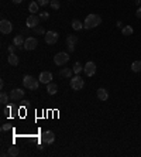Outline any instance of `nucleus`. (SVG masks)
<instances>
[{
	"label": "nucleus",
	"mask_w": 141,
	"mask_h": 157,
	"mask_svg": "<svg viewBox=\"0 0 141 157\" xmlns=\"http://www.w3.org/2000/svg\"><path fill=\"white\" fill-rule=\"evenodd\" d=\"M83 71H85V74H86L87 76H93L96 74V64L93 63V61H87L86 65L83 67Z\"/></svg>",
	"instance_id": "nucleus-9"
},
{
	"label": "nucleus",
	"mask_w": 141,
	"mask_h": 157,
	"mask_svg": "<svg viewBox=\"0 0 141 157\" xmlns=\"http://www.w3.org/2000/svg\"><path fill=\"white\" fill-rule=\"evenodd\" d=\"M0 101H1V104H7V101H9V96L6 92H1L0 94Z\"/></svg>",
	"instance_id": "nucleus-27"
},
{
	"label": "nucleus",
	"mask_w": 141,
	"mask_h": 157,
	"mask_svg": "<svg viewBox=\"0 0 141 157\" xmlns=\"http://www.w3.org/2000/svg\"><path fill=\"white\" fill-rule=\"evenodd\" d=\"M72 72H74V69H69V68L61 69V75L65 76V78H71V76H72Z\"/></svg>",
	"instance_id": "nucleus-23"
},
{
	"label": "nucleus",
	"mask_w": 141,
	"mask_h": 157,
	"mask_svg": "<svg viewBox=\"0 0 141 157\" xmlns=\"http://www.w3.org/2000/svg\"><path fill=\"white\" fill-rule=\"evenodd\" d=\"M58 38H59V34L55 31H47L44 34V40L48 45H54L55 42L58 41Z\"/></svg>",
	"instance_id": "nucleus-4"
},
{
	"label": "nucleus",
	"mask_w": 141,
	"mask_h": 157,
	"mask_svg": "<svg viewBox=\"0 0 141 157\" xmlns=\"http://www.w3.org/2000/svg\"><path fill=\"white\" fill-rule=\"evenodd\" d=\"M131 69L133 72H140L141 71V61H134L131 64Z\"/></svg>",
	"instance_id": "nucleus-21"
},
{
	"label": "nucleus",
	"mask_w": 141,
	"mask_h": 157,
	"mask_svg": "<svg viewBox=\"0 0 141 157\" xmlns=\"http://www.w3.org/2000/svg\"><path fill=\"white\" fill-rule=\"evenodd\" d=\"M23 85H24V88H27V89L35 91V89H38L40 79H35V78L31 76V75H25V76L23 78Z\"/></svg>",
	"instance_id": "nucleus-2"
},
{
	"label": "nucleus",
	"mask_w": 141,
	"mask_h": 157,
	"mask_svg": "<svg viewBox=\"0 0 141 157\" xmlns=\"http://www.w3.org/2000/svg\"><path fill=\"white\" fill-rule=\"evenodd\" d=\"M21 1H23V0H13V3H14V4H20Z\"/></svg>",
	"instance_id": "nucleus-33"
},
{
	"label": "nucleus",
	"mask_w": 141,
	"mask_h": 157,
	"mask_svg": "<svg viewBox=\"0 0 141 157\" xmlns=\"http://www.w3.org/2000/svg\"><path fill=\"white\" fill-rule=\"evenodd\" d=\"M40 17L38 16H35V14H31V16H28L27 17V21H25V24H27V27H30V28H34V27H37L38 26V23H40Z\"/></svg>",
	"instance_id": "nucleus-10"
},
{
	"label": "nucleus",
	"mask_w": 141,
	"mask_h": 157,
	"mask_svg": "<svg viewBox=\"0 0 141 157\" xmlns=\"http://www.w3.org/2000/svg\"><path fill=\"white\" fill-rule=\"evenodd\" d=\"M24 38H23L21 34H19V35H16L14 38H13V44L17 47V48H24Z\"/></svg>",
	"instance_id": "nucleus-14"
},
{
	"label": "nucleus",
	"mask_w": 141,
	"mask_h": 157,
	"mask_svg": "<svg viewBox=\"0 0 141 157\" xmlns=\"http://www.w3.org/2000/svg\"><path fill=\"white\" fill-rule=\"evenodd\" d=\"M7 61H9V64H10V65H14V67H16V65L19 64V57H17L14 52H11L10 55L7 57Z\"/></svg>",
	"instance_id": "nucleus-17"
},
{
	"label": "nucleus",
	"mask_w": 141,
	"mask_h": 157,
	"mask_svg": "<svg viewBox=\"0 0 141 157\" xmlns=\"http://www.w3.org/2000/svg\"><path fill=\"white\" fill-rule=\"evenodd\" d=\"M72 69H74V72L78 75V74H79L80 71H82V69H83V68H82V64L79 63V61H76V63L74 64V67H72Z\"/></svg>",
	"instance_id": "nucleus-24"
},
{
	"label": "nucleus",
	"mask_w": 141,
	"mask_h": 157,
	"mask_svg": "<svg viewBox=\"0 0 141 157\" xmlns=\"http://www.w3.org/2000/svg\"><path fill=\"white\" fill-rule=\"evenodd\" d=\"M133 31H134V30H133V27H131V26H124V27H123V30H121V34H123V35H131Z\"/></svg>",
	"instance_id": "nucleus-22"
},
{
	"label": "nucleus",
	"mask_w": 141,
	"mask_h": 157,
	"mask_svg": "<svg viewBox=\"0 0 141 157\" xmlns=\"http://www.w3.org/2000/svg\"><path fill=\"white\" fill-rule=\"evenodd\" d=\"M16 48H17V47H16V45H14V44H13V45H9V52H14L16 51Z\"/></svg>",
	"instance_id": "nucleus-30"
},
{
	"label": "nucleus",
	"mask_w": 141,
	"mask_h": 157,
	"mask_svg": "<svg viewBox=\"0 0 141 157\" xmlns=\"http://www.w3.org/2000/svg\"><path fill=\"white\" fill-rule=\"evenodd\" d=\"M76 42H78V37H76V35L71 34V35H68V37H66V45H68V50H69L71 52L75 50Z\"/></svg>",
	"instance_id": "nucleus-11"
},
{
	"label": "nucleus",
	"mask_w": 141,
	"mask_h": 157,
	"mask_svg": "<svg viewBox=\"0 0 141 157\" xmlns=\"http://www.w3.org/2000/svg\"><path fill=\"white\" fill-rule=\"evenodd\" d=\"M41 142H44L45 144H51V143H54V142H55L54 132H51V130L44 132L43 135H41Z\"/></svg>",
	"instance_id": "nucleus-7"
},
{
	"label": "nucleus",
	"mask_w": 141,
	"mask_h": 157,
	"mask_svg": "<svg viewBox=\"0 0 141 157\" xmlns=\"http://www.w3.org/2000/svg\"><path fill=\"white\" fill-rule=\"evenodd\" d=\"M37 38H34V37H28V38H25V41H24V50H27V51H31V50H35L37 48Z\"/></svg>",
	"instance_id": "nucleus-8"
},
{
	"label": "nucleus",
	"mask_w": 141,
	"mask_h": 157,
	"mask_svg": "<svg viewBox=\"0 0 141 157\" xmlns=\"http://www.w3.org/2000/svg\"><path fill=\"white\" fill-rule=\"evenodd\" d=\"M47 92H48L50 95H55L56 92H58V85L51 81L50 84H47Z\"/></svg>",
	"instance_id": "nucleus-15"
},
{
	"label": "nucleus",
	"mask_w": 141,
	"mask_h": 157,
	"mask_svg": "<svg viewBox=\"0 0 141 157\" xmlns=\"http://www.w3.org/2000/svg\"><path fill=\"white\" fill-rule=\"evenodd\" d=\"M96 95H98V98L100 99V101H107V98H109L107 91H106L105 88H99L98 92H96Z\"/></svg>",
	"instance_id": "nucleus-16"
},
{
	"label": "nucleus",
	"mask_w": 141,
	"mask_h": 157,
	"mask_svg": "<svg viewBox=\"0 0 141 157\" xmlns=\"http://www.w3.org/2000/svg\"><path fill=\"white\" fill-rule=\"evenodd\" d=\"M40 82H43V84H50L51 82V79H52V74L50 72V71H43V72L40 74Z\"/></svg>",
	"instance_id": "nucleus-13"
},
{
	"label": "nucleus",
	"mask_w": 141,
	"mask_h": 157,
	"mask_svg": "<svg viewBox=\"0 0 141 157\" xmlns=\"http://www.w3.org/2000/svg\"><path fill=\"white\" fill-rule=\"evenodd\" d=\"M33 30H34V33H35V34H40V35H43V34H45V33H47V31H45V30L43 28V27H40V26L34 27Z\"/></svg>",
	"instance_id": "nucleus-25"
},
{
	"label": "nucleus",
	"mask_w": 141,
	"mask_h": 157,
	"mask_svg": "<svg viewBox=\"0 0 141 157\" xmlns=\"http://www.w3.org/2000/svg\"><path fill=\"white\" fill-rule=\"evenodd\" d=\"M100 23H102V17L99 14H87L86 19H85V23H83V28H86V30L95 28Z\"/></svg>",
	"instance_id": "nucleus-1"
},
{
	"label": "nucleus",
	"mask_w": 141,
	"mask_h": 157,
	"mask_svg": "<svg viewBox=\"0 0 141 157\" xmlns=\"http://www.w3.org/2000/svg\"><path fill=\"white\" fill-rule=\"evenodd\" d=\"M135 16H137L138 19H141V7H138V9H137V11H135Z\"/></svg>",
	"instance_id": "nucleus-32"
},
{
	"label": "nucleus",
	"mask_w": 141,
	"mask_h": 157,
	"mask_svg": "<svg viewBox=\"0 0 141 157\" xmlns=\"http://www.w3.org/2000/svg\"><path fill=\"white\" fill-rule=\"evenodd\" d=\"M24 98V91L20 89V88H16L10 92V99L11 101H20Z\"/></svg>",
	"instance_id": "nucleus-12"
},
{
	"label": "nucleus",
	"mask_w": 141,
	"mask_h": 157,
	"mask_svg": "<svg viewBox=\"0 0 141 157\" xmlns=\"http://www.w3.org/2000/svg\"><path fill=\"white\" fill-rule=\"evenodd\" d=\"M135 3H137V4H141V0H135Z\"/></svg>",
	"instance_id": "nucleus-35"
},
{
	"label": "nucleus",
	"mask_w": 141,
	"mask_h": 157,
	"mask_svg": "<svg viewBox=\"0 0 141 157\" xmlns=\"http://www.w3.org/2000/svg\"><path fill=\"white\" fill-rule=\"evenodd\" d=\"M116 26L120 28V27H121V21H117V23H116Z\"/></svg>",
	"instance_id": "nucleus-34"
},
{
	"label": "nucleus",
	"mask_w": 141,
	"mask_h": 157,
	"mask_svg": "<svg viewBox=\"0 0 141 157\" xmlns=\"http://www.w3.org/2000/svg\"><path fill=\"white\" fill-rule=\"evenodd\" d=\"M72 28L75 30V31H78V30H80V28H83V23L79 20H74L72 21Z\"/></svg>",
	"instance_id": "nucleus-20"
},
{
	"label": "nucleus",
	"mask_w": 141,
	"mask_h": 157,
	"mask_svg": "<svg viewBox=\"0 0 141 157\" xmlns=\"http://www.w3.org/2000/svg\"><path fill=\"white\" fill-rule=\"evenodd\" d=\"M11 30H13V24L9 20L3 19L0 21V31H1V34H10Z\"/></svg>",
	"instance_id": "nucleus-6"
},
{
	"label": "nucleus",
	"mask_w": 141,
	"mask_h": 157,
	"mask_svg": "<svg viewBox=\"0 0 141 157\" xmlns=\"http://www.w3.org/2000/svg\"><path fill=\"white\" fill-rule=\"evenodd\" d=\"M68 61H69V54H66V52H58L54 57V63H55V65H58V67L65 65Z\"/></svg>",
	"instance_id": "nucleus-3"
},
{
	"label": "nucleus",
	"mask_w": 141,
	"mask_h": 157,
	"mask_svg": "<svg viewBox=\"0 0 141 157\" xmlns=\"http://www.w3.org/2000/svg\"><path fill=\"white\" fill-rule=\"evenodd\" d=\"M19 147H16V146H11L9 147V150H7V156H10V157H17L19 156Z\"/></svg>",
	"instance_id": "nucleus-18"
},
{
	"label": "nucleus",
	"mask_w": 141,
	"mask_h": 157,
	"mask_svg": "<svg viewBox=\"0 0 141 157\" xmlns=\"http://www.w3.org/2000/svg\"><path fill=\"white\" fill-rule=\"evenodd\" d=\"M50 4H51V7H52L54 10H58V9L61 7V4H59V1H58V0H51V3H50Z\"/></svg>",
	"instance_id": "nucleus-26"
},
{
	"label": "nucleus",
	"mask_w": 141,
	"mask_h": 157,
	"mask_svg": "<svg viewBox=\"0 0 141 157\" xmlns=\"http://www.w3.org/2000/svg\"><path fill=\"white\" fill-rule=\"evenodd\" d=\"M38 1H31L30 4H28V10L31 11V14H35L37 11H38Z\"/></svg>",
	"instance_id": "nucleus-19"
},
{
	"label": "nucleus",
	"mask_w": 141,
	"mask_h": 157,
	"mask_svg": "<svg viewBox=\"0 0 141 157\" xmlns=\"http://www.w3.org/2000/svg\"><path fill=\"white\" fill-rule=\"evenodd\" d=\"M9 129H10V125H9V123H6V125L1 126V130H3V132H6V130H9Z\"/></svg>",
	"instance_id": "nucleus-31"
},
{
	"label": "nucleus",
	"mask_w": 141,
	"mask_h": 157,
	"mask_svg": "<svg viewBox=\"0 0 141 157\" xmlns=\"http://www.w3.org/2000/svg\"><path fill=\"white\" fill-rule=\"evenodd\" d=\"M51 3V0H38V4L40 6H47V4H50Z\"/></svg>",
	"instance_id": "nucleus-29"
},
{
	"label": "nucleus",
	"mask_w": 141,
	"mask_h": 157,
	"mask_svg": "<svg viewBox=\"0 0 141 157\" xmlns=\"http://www.w3.org/2000/svg\"><path fill=\"white\" fill-rule=\"evenodd\" d=\"M83 85H85V82H83V79L80 78V76H74V78H71V88L74 89V91H80L82 88H83Z\"/></svg>",
	"instance_id": "nucleus-5"
},
{
	"label": "nucleus",
	"mask_w": 141,
	"mask_h": 157,
	"mask_svg": "<svg viewBox=\"0 0 141 157\" xmlns=\"http://www.w3.org/2000/svg\"><path fill=\"white\" fill-rule=\"evenodd\" d=\"M40 19H41V20H48V19H50V14H48L47 11H43V13L40 14Z\"/></svg>",
	"instance_id": "nucleus-28"
}]
</instances>
